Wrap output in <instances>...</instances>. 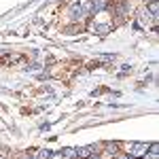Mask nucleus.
I'll use <instances>...</instances> for the list:
<instances>
[{"label": "nucleus", "instance_id": "f257e3e1", "mask_svg": "<svg viewBox=\"0 0 159 159\" xmlns=\"http://www.w3.org/2000/svg\"><path fill=\"white\" fill-rule=\"evenodd\" d=\"M147 151H148V147L144 144V142H136V144H132V155H134L136 159H138V157H144V155H147Z\"/></svg>", "mask_w": 159, "mask_h": 159}, {"label": "nucleus", "instance_id": "f03ea898", "mask_svg": "<svg viewBox=\"0 0 159 159\" xmlns=\"http://www.w3.org/2000/svg\"><path fill=\"white\" fill-rule=\"evenodd\" d=\"M93 151H96L93 144H89V147H81V148H76V157H79V159H89L91 155H93Z\"/></svg>", "mask_w": 159, "mask_h": 159}, {"label": "nucleus", "instance_id": "7ed1b4c3", "mask_svg": "<svg viewBox=\"0 0 159 159\" xmlns=\"http://www.w3.org/2000/svg\"><path fill=\"white\" fill-rule=\"evenodd\" d=\"M81 9H83V7H81V2H74L72 7H70V17H72V19H79V15H81Z\"/></svg>", "mask_w": 159, "mask_h": 159}, {"label": "nucleus", "instance_id": "20e7f679", "mask_svg": "<svg viewBox=\"0 0 159 159\" xmlns=\"http://www.w3.org/2000/svg\"><path fill=\"white\" fill-rule=\"evenodd\" d=\"M104 7H106V0H91V4H89L91 11H102Z\"/></svg>", "mask_w": 159, "mask_h": 159}, {"label": "nucleus", "instance_id": "39448f33", "mask_svg": "<svg viewBox=\"0 0 159 159\" xmlns=\"http://www.w3.org/2000/svg\"><path fill=\"white\" fill-rule=\"evenodd\" d=\"M51 151H47V148H43V151H38L36 155H34V159H49Z\"/></svg>", "mask_w": 159, "mask_h": 159}, {"label": "nucleus", "instance_id": "423d86ee", "mask_svg": "<svg viewBox=\"0 0 159 159\" xmlns=\"http://www.w3.org/2000/svg\"><path fill=\"white\" fill-rule=\"evenodd\" d=\"M148 11H151L153 15H155V17H157V11H159V4H157V0H153V2L148 4Z\"/></svg>", "mask_w": 159, "mask_h": 159}, {"label": "nucleus", "instance_id": "0eeeda50", "mask_svg": "<svg viewBox=\"0 0 159 159\" xmlns=\"http://www.w3.org/2000/svg\"><path fill=\"white\" fill-rule=\"evenodd\" d=\"M64 157H76V148H64Z\"/></svg>", "mask_w": 159, "mask_h": 159}, {"label": "nucleus", "instance_id": "6e6552de", "mask_svg": "<svg viewBox=\"0 0 159 159\" xmlns=\"http://www.w3.org/2000/svg\"><path fill=\"white\" fill-rule=\"evenodd\" d=\"M49 159H61V153H51Z\"/></svg>", "mask_w": 159, "mask_h": 159}, {"label": "nucleus", "instance_id": "1a4fd4ad", "mask_svg": "<svg viewBox=\"0 0 159 159\" xmlns=\"http://www.w3.org/2000/svg\"><path fill=\"white\" fill-rule=\"evenodd\" d=\"M89 159H100V157H89Z\"/></svg>", "mask_w": 159, "mask_h": 159}, {"label": "nucleus", "instance_id": "9d476101", "mask_svg": "<svg viewBox=\"0 0 159 159\" xmlns=\"http://www.w3.org/2000/svg\"><path fill=\"white\" fill-rule=\"evenodd\" d=\"M66 159H72V157H66Z\"/></svg>", "mask_w": 159, "mask_h": 159}]
</instances>
